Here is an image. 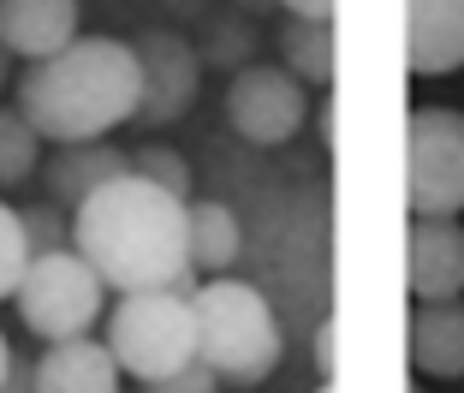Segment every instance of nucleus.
I'll list each match as a JSON object with an SVG mask.
<instances>
[{
    "instance_id": "1",
    "label": "nucleus",
    "mask_w": 464,
    "mask_h": 393,
    "mask_svg": "<svg viewBox=\"0 0 464 393\" xmlns=\"http://www.w3.org/2000/svg\"><path fill=\"white\" fill-rule=\"evenodd\" d=\"M72 251L102 274L108 292L179 286L185 262V203L137 173L108 179L72 209Z\"/></svg>"
},
{
    "instance_id": "2",
    "label": "nucleus",
    "mask_w": 464,
    "mask_h": 393,
    "mask_svg": "<svg viewBox=\"0 0 464 393\" xmlns=\"http://www.w3.org/2000/svg\"><path fill=\"white\" fill-rule=\"evenodd\" d=\"M137 48L120 36H78L18 72V113L42 143H102L113 125L137 120Z\"/></svg>"
},
{
    "instance_id": "3",
    "label": "nucleus",
    "mask_w": 464,
    "mask_h": 393,
    "mask_svg": "<svg viewBox=\"0 0 464 393\" xmlns=\"http://www.w3.org/2000/svg\"><path fill=\"white\" fill-rule=\"evenodd\" d=\"M191 316H197V364L215 381L250 388L286 352L280 316L262 299V286H250V280H232V274L203 280L191 292Z\"/></svg>"
},
{
    "instance_id": "4",
    "label": "nucleus",
    "mask_w": 464,
    "mask_h": 393,
    "mask_svg": "<svg viewBox=\"0 0 464 393\" xmlns=\"http://www.w3.org/2000/svg\"><path fill=\"white\" fill-rule=\"evenodd\" d=\"M120 364V376L131 381H161L173 369L197 364V316L191 292L179 286H150V292H120V304L108 310V339H102Z\"/></svg>"
},
{
    "instance_id": "5",
    "label": "nucleus",
    "mask_w": 464,
    "mask_h": 393,
    "mask_svg": "<svg viewBox=\"0 0 464 393\" xmlns=\"http://www.w3.org/2000/svg\"><path fill=\"white\" fill-rule=\"evenodd\" d=\"M18 322L36 339L60 346V339H78L102 322L108 310V286L78 251H48V257H30L24 274H18Z\"/></svg>"
},
{
    "instance_id": "6",
    "label": "nucleus",
    "mask_w": 464,
    "mask_h": 393,
    "mask_svg": "<svg viewBox=\"0 0 464 393\" xmlns=\"http://www.w3.org/2000/svg\"><path fill=\"white\" fill-rule=\"evenodd\" d=\"M405 203L423 221L464 215V113L417 108L405 120Z\"/></svg>"
},
{
    "instance_id": "7",
    "label": "nucleus",
    "mask_w": 464,
    "mask_h": 393,
    "mask_svg": "<svg viewBox=\"0 0 464 393\" xmlns=\"http://www.w3.org/2000/svg\"><path fill=\"white\" fill-rule=\"evenodd\" d=\"M304 120H310V90H304L280 60H250V66L232 72V84H227V125L245 137V143L274 150V143L298 137Z\"/></svg>"
},
{
    "instance_id": "8",
    "label": "nucleus",
    "mask_w": 464,
    "mask_h": 393,
    "mask_svg": "<svg viewBox=\"0 0 464 393\" xmlns=\"http://www.w3.org/2000/svg\"><path fill=\"white\" fill-rule=\"evenodd\" d=\"M137 48V78H143V95H137V120L143 125H173L191 113L197 84H203V60L179 30H143L131 42Z\"/></svg>"
},
{
    "instance_id": "9",
    "label": "nucleus",
    "mask_w": 464,
    "mask_h": 393,
    "mask_svg": "<svg viewBox=\"0 0 464 393\" xmlns=\"http://www.w3.org/2000/svg\"><path fill=\"white\" fill-rule=\"evenodd\" d=\"M405 286L417 304L459 299L464 292V227L459 221H423L411 215L405 232Z\"/></svg>"
},
{
    "instance_id": "10",
    "label": "nucleus",
    "mask_w": 464,
    "mask_h": 393,
    "mask_svg": "<svg viewBox=\"0 0 464 393\" xmlns=\"http://www.w3.org/2000/svg\"><path fill=\"white\" fill-rule=\"evenodd\" d=\"M405 66L417 78H447V72L464 66V0H411Z\"/></svg>"
},
{
    "instance_id": "11",
    "label": "nucleus",
    "mask_w": 464,
    "mask_h": 393,
    "mask_svg": "<svg viewBox=\"0 0 464 393\" xmlns=\"http://www.w3.org/2000/svg\"><path fill=\"white\" fill-rule=\"evenodd\" d=\"M78 42V0H0V48L13 60H48Z\"/></svg>"
},
{
    "instance_id": "12",
    "label": "nucleus",
    "mask_w": 464,
    "mask_h": 393,
    "mask_svg": "<svg viewBox=\"0 0 464 393\" xmlns=\"http://www.w3.org/2000/svg\"><path fill=\"white\" fill-rule=\"evenodd\" d=\"M411 369L435 381L464 376V299H435L411 310Z\"/></svg>"
},
{
    "instance_id": "13",
    "label": "nucleus",
    "mask_w": 464,
    "mask_h": 393,
    "mask_svg": "<svg viewBox=\"0 0 464 393\" xmlns=\"http://www.w3.org/2000/svg\"><path fill=\"white\" fill-rule=\"evenodd\" d=\"M120 364L102 339L78 334L36 358V393H120Z\"/></svg>"
},
{
    "instance_id": "14",
    "label": "nucleus",
    "mask_w": 464,
    "mask_h": 393,
    "mask_svg": "<svg viewBox=\"0 0 464 393\" xmlns=\"http://www.w3.org/2000/svg\"><path fill=\"white\" fill-rule=\"evenodd\" d=\"M120 173H131V155L113 150V143H60L48 155V167H42V185H48L54 209H78L90 191H102Z\"/></svg>"
},
{
    "instance_id": "15",
    "label": "nucleus",
    "mask_w": 464,
    "mask_h": 393,
    "mask_svg": "<svg viewBox=\"0 0 464 393\" xmlns=\"http://www.w3.org/2000/svg\"><path fill=\"white\" fill-rule=\"evenodd\" d=\"M245 257V227L227 203H185V262L197 280H220Z\"/></svg>"
},
{
    "instance_id": "16",
    "label": "nucleus",
    "mask_w": 464,
    "mask_h": 393,
    "mask_svg": "<svg viewBox=\"0 0 464 393\" xmlns=\"http://www.w3.org/2000/svg\"><path fill=\"white\" fill-rule=\"evenodd\" d=\"M280 66H286L304 90H310V84L328 90V84H334V25L292 18V25L280 30Z\"/></svg>"
},
{
    "instance_id": "17",
    "label": "nucleus",
    "mask_w": 464,
    "mask_h": 393,
    "mask_svg": "<svg viewBox=\"0 0 464 393\" xmlns=\"http://www.w3.org/2000/svg\"><path fill=\"white\" fill-rule=\"evenodd\" d=\"M36 155H42V137L30 132V120L18 108H0V191L24 185L36 173Z\"/></svg>"
},
{
    "instance_id": "18",
    "label": "nucleus",
    "mask_w": 464,
    "mask_h": 393,
    "mask_svg": "<svg viewBox=\"0 0 464 393\" xmlns=\"http://www.w3.org/2000/svg\"><path fill=\"white\" fill-rule=\"evenodd\" d=\"M131 173L150 179V185H161L167 197H179V203H191V162H185L179 150H167V143L131 150Z\"/></svg>"
},
{
    "instance_id": "19",
    "label": "nucleus",
    "mask_w": 464,
    "mask_h": 393,
    "mask_svg": "<svg viewBox=\"0 0 464 393\" xmlns=\"http://www.w3.org/2000/svg\"><path fill=\"white\" fill-rule=\"evenodd\" d=\"M18 227H24V251H30V257H48V251H72V215H60L54 203L18 209Z\"/></svg>"
},
{
    "instance_id": "20",
    "label": "nucleus",
    "mask_w": 464,
    "mask_h": 393,
    "mask_svg": "<svg viewBox=\"0 0 464 393\" xmlns=\"http://www.w3.org/2000/svg\"><path fill=\"white\" fill-rule=\"evenodd\" d=\"M30 251H24V227H18V209L0 203V299L18 292V274H24Z\"/></svg>"
},
{
    "instance_id": "21",
    "label": "nucleus",
    "mask_w": 464,
    "mask_h": 393,
    "mask_svg": "<svg viewBox=\"0 0 464 393\" xmlns=\"http://www.w3.org/2000/svg\"><path fill=\"white\" fill-rule=\"evenodd\" d=\"M150 393H220V381L208 376L203 364H185V369H173V376L150 381Z\"/></svg>"
},
{
    "instance_id": "22",
    "label": "nucleus",
    "mask_w": 464,
    "mask_h": 393,
    "mask_svg": "<svg viewBox=\"0 0 464 393\" xmlns=\"http://www.w3.org/2000/svg\"><path fill=\"white\" fill-rule=\"evenodd\" d=\"M0 393H36V364H24V358L13 352V364L0 376Z\"/></svg>"
},
{
    "instance_id": "23",
    "label": "nucleus",
    "mask_w": 464,
    "mask_h": 393,
    "mask_svg": "<svg viewBox=\"0 0 464 393\" xmlns=\"http://www.w3.org/2000/svg\"><path fill=\"white\" fill-rule=\"evenodd\" d=\"M292 18H315V25H334V0H280Z\"/></svg>"
},
{
    "instance_id": "24",
    "label": "nucleus",
    "mask_w": 464,
    "mask_h": 393,
    "mask_svg": "<svg viewBox=\"0 0 464 393\" xmlns=\"http://www.w3.org/2000/svg\"><path fill=\"white\" fill-rule=\"evenodd\" d=\"M315 364H322V376H334V316H322V328H315Z\"/></svg>"
},
{
    "instance_id": "25",
    "label": "nucleus",
    "mask_w": 464,
    "mask_h": 393,
    "mask_svg": "<svg viewBox=\"0 0 464 393\" xmlns=\"http://www.w3.org/2000/svg\"><path fill=\"white\" fill-rule=\"evenodd\" d=\"M6 84H13V54L0 48V90H6Z\"/></svg>"
},
{
    "instance_id": "26",
    "label": "nucleus",
    "mask_w": 464,
    "mask_h": 393,
    "mask_svg": "<svg viewBox=\"0 0 464 393\" xmlns=\"http://www.w3.org/2000/svg\"><path fill=\"white\" fill-rule=\"evenodd\" d=\"M6 364H13V346H6V334H0V376H6Z\"/></svg>"
},
{
    "instance_id": "27",
    "label": "nucleus",
    "mask_w": 464,
    "mask_h": 393,
    "mask_svg": "<svg viewBox=\"0 0 464 393\" xmlns=\"http://www.w3.org/2000/svg\"><path fill=\"white\" fill-rule=\"evenodd\" d=\"M322 393H334V388H322Z\"/></svg>"
}]
</instances>
